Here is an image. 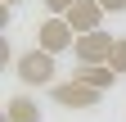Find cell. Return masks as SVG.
<instances>
[{
	"label": "cell",
	"instance_id": "1",
	"mask_svg": "<svg viewBox=\"0 0 126 122\" xmlns=\"http://www.w3.org/2000/svg\"><path fill=\"white\" fill-rule=\"evenodd\" d=\"M14 72H18V81H27V86H54V54L27 50V54L14 59Z\"/></svg>",
	"mask_w": 126,
	"mask_h": 122
},
{
	"label": "cell",
	"instance_id": "2",
	"mask_svg": "<svg viewBox=\"0 0 126 122\" xmlns=\"http://www.w3.org/2000/svg\"><path fill=\"white\" fill-rule=\"evenodd\" d=\"M72 45H77V32H72L68 18H45V23L36 27V50L63 54V50H72Z\"/></svg>",
	"mask_w": 126,
	"mask_h": 122
},
{
	"label": "cell",
	"instance_id": "3",
	"mask_svg": "<svg viewBox=\"0 0 126 122\" xmlns=\"http://www.w3.org/2000/svg\"><path fill=\"white\" fill-rule=\"evenodd\" d=\"M113 45H117V36H108L104 27H99V32L77 36L72 54H77V63H108V59H113Z\"/></svg>",
	"mask_w": 126,
	"mask_h": 122
},
{
	"label": "cell",
	"instance_id": "4",
	"mask_svg": "<svg viewBox=\"0 0 126 122\" xmlns=\"http://www.w3.org/2000/svg\"><path fill=\"white\" fill-rule=\"evenodd\" d=\"M50 100L63 104V109H94V104L104 100V90H90L81 81H54L50 86Z\"/></svg>",
	"mask_w": 126,
	"mask_h": 122
},
{
	"label": "cell",
	"instance_id": "5",
	"mask_svg": "<svg viewBox=\"0 0 126 122\" xmlns=\"http://www.w3.org/2000/svg\"><path fill=\"white\" fill-rule=\"evenodd\" d=\"M63 18L72 23V32H77V36L99 32V27H104V5H99V0H77V5L63 14Z\"/></svg>",
	"mask_w": 126,
	"mask_h": 122
},
{
	"label": "cell",
	"instance_id": "6",
	"mask_svg": "<svg viewBox=\"0 0 126 122\" xmlns=\"http://www.w3.org/2000/svg\"><path fill=\"white\" fill-rule=\"evenodd\" d=\"M72 81H81V86H90V90H108V86L117 81V72L108 68V63H77Z\"/></svg>",
	"mask_w": 126,
	"mask_h": 122
},
{
	"label": "cell",
	"instance_id": "7",
	"mask_svg": "<svg viewBox=\"0 0 126 122\" xmlns=\"http://www.w3.org/2000/svg\"><path fill=\"white\" fill-rule=\"evenodd\" d=\"M5 122H41V104L32 95H14L5 104Z\"/></svg>",
	"mask_w": 126,
	"mask_h": 122
},
{
	"label": "cell",
	"instance_id": "8",
	"mask_svg": "<svg viewBox=\"0 0 126 122\" xmlns=\"http://www.w3.org/2000/svg\"><path fill=\"white\" fill-rule=\"evenodd\" d=\"M108 68H113L117 77L126 72V36H117V45H113V59H108Z\"/></svg>",
	"mask_w": 126,
	"mask_h": 122
},
{
	"label": "cell",
	"instance_id": "9",
	"mask_svg": "<svg viewBox=\"0 0 126 122\" xmlns=\"http://www.w3.org/2000/svg\"><path fill=\"white\" fill-rule=\"evenodd\" d=\"M77 5V0H45V9H50V18H63V14H68Z\"/></svg>",
	"mask_w": 126,
	"mask_h": 122
},
{
	"label": "cell",
	"instance_id": "10",
	"mask_svg": "<svg viewBox=\"0 0 126 122\" xmlns=\"http://www.w3.org/2000/svg\"><path fill=\"white\" fill-rule=\"evenodd\" d=\"M99 5H104V14H122V9H126V0H99Z\"/></svg>",
	"mask_w": 126,
	"mask_h": 122
},
{
	"label": "cell",
	"instance_id": "11",
	"mask_svg": "<svg viewBox=\"0 0 126 122\" xmlns=\"http://www.w3.org/2000/svg\"><path fill=\"white\" fill-rule=\"evenodd\" d=\"M5 5H23V0H5Z\"/></svg>",
	"mask_w": 126,
	"mask_h": 122
}]
</instances>
